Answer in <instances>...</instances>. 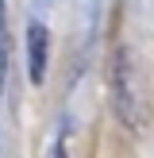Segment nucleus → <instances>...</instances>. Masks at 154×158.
<instances>
[{
	"label": "nucleus",
	"mask_w": 154,
	"mask_h": 158,
	"mask_svg": "<svg viewBox=\"0 0 154 158\" xmlns=\"http://www.w3.org/2000/svg\"><path fill=\"white\" fill-rule=\"evenodd\" d=\"M112 104L123 123H139V97H135V69H131L127 46H116L112 54Z\"/></svg>",
	"instance_id": "obj_1"
},
{
	"label": "nucleus",
	"mask_w": 154,
	"mask_h": 158,
	"mask_svg": "<svg viewBox=\"0 0 154 158\" xmlns=\"http://www.w3.org/2000/svg\"><path fill=\"white\" fill-rule=\"evenodd\" d=\"M23 46H27V77L31 85L46 81V69H50V27L43 19H31L23 31Z\"/></svg>",
	"instance_id": "obj_2"
},
{
	"label": "nucleus",
	"mask_w": 154,
	"mask_h": 158,
	"mask_svg": "<svg viewBox=\"0 0 154 158\" xmlns=\"http://www.w3.org/2000/svg\"><path fill=\"white\" fill-rule=\"evenodd\" d=\"M8 81V0H0V97Z\"/></svg>",
	"instance_id": "obj_3"
},
{
	"label": "nucleus",
	"mask_w": 154,
	"mask_h": 158,
	"mask_svg": "<svg viewBox=\"0 0 154 158\" xmlns=\"http://www.w3.org/2000/svg\"><path fill=\"white\" fill-rule=\"evenodd\" d=\"M46 158H69L66 143H62V139H54V143H50V151H46Z\"/></svg>",
	"instance_id": "obj_4"
}]
</instances>
